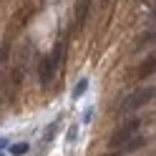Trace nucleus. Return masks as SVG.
<instances>
[{
  "mask_svg": "<svg viewBox=\"0 0 156 156\" xmlns=\"http://www.w3.org/2000/svg\"><path fill=\"white\" fill-rule=\"evenodd\" d=\"M86 91H88V81H86V78H81V81L76 83V88H73V98H81Z\"/></svg>",
  "mask_w": 156,
  "mask_h": 156,
  "instance_id": "obj_6",
  "label": "nucleus"
},
{
  "mask_svg": "<svg viewBox=\"0 0 156 156\" xmlns=\"http://www.w3.org/2000/svg\"><path fill=\"white\" fill-rule=\"evenodd\" d=\"M3 146H5V141H3V139H0V149H3Z\"/></svg>",
  "mask_w": 156,
  "mask_h": 156,
  "instance_id": "obj_12",
  "label": "nucleus"
},
{
  "mask_svg": "<svg viewBox=\"0 0 156 156\" xmlns=\"http://www.w3.org/2000/svg\"><path fill=\"white\" fill-rule=\"evenodd\" d=\"M146 43H154V30H149V33H144V35H141V41H139V45H136V48H144Z\"/></svg>",
  "mask_w": 156,
  "mask_h": 156,
  "instance_id": "obj_9",
  "label": "nucleus"
},
{
  "mask_svg": "<svg viewBox=\"0 0 156 156\" xmlns=\"http://www.w3.org/2000/svg\"><path fill=\"white\" fill-rule=\"evenodd\" d=\"M86 10H88V3H78V25H83V20H86Z\"/></svg>",
  "mask_w": 156,
  "mask_h": 156,
  "instance_id": "obj_8",
  "label": "nucleus"
},
{
  "mask_svg": "<svg viewBox=\"0 0 156 156\" xmlns=\"http://www.w3.org/2000/svg\"><path fill=\"white\" fill-rule=\"evenodd\" d=\"M139 129H141V121L139 119H131V121H126V123H121L119 129L113 131V136H111V141H108V146L116 151V149H123L126 144H129L136 133H139Z\"/></svg>",
  "mask_w": 156,
  "mask_h": 156,
  "instance_id": "obj_2",
  "label": "nucleus"
},
{
  "mask_svg": "<svg viewBox=\"0 0 156 156\" xmlns=\"http://www.w3.org/2000/svg\"><path fill=\"white\" fill-rule=\"evenodd\" d=\"M154 63H156V61H154V55H151V58H146V61L141 63V71H139V76H141V78H146L149 73H154Z\"/></svg>",
  "mask_w": 156,
  "mask_h": 156,
  "instance_id": "obj_5",
  "label": "nucleus"
},
{
  "mask_svg": "<svg viewBox=\"0 0 156 156\" xmlns=\"http://www.w3.org/2000/svg\"><path fill=\"white\" fill-rule=\"evenodd\" d=\"M55 126H58V121L48 126V131H45V141H48V139H53V136H55Z\"/></svg>",
  "mask_w": 156,
  "mask_h": 156,
  "instance_id": "obj_10",
  "label": "nucleus"
},
{
  "mask_svg": "<svg viewBox=\"0 0 156 156\" xmlns=\"http://www.w3.org/2000/svg\"><path fill=\"white\" fill-rule=\"evenodd\" d=\"M28 149H30L28 144H15V146H10V154L13 156H23V154H28Z\"/></svg>",
  "mask_w": 156,
  "mask_h": 156,
  "instance_id": "obj_7",
  "label": "nucleus"
},
{
  "mask_svg": "<svg viewBox=\"0 0 156 156\" xmlns=\"http://www.w3.org/2000/svg\"><path fill=\"white\" fill-rule=\"evenodd\" d=\"M151 98H154V88H139V91H133L131 96L123 98L121 111H136V108H141L144 103H149Z\"/></svg>",
  "mask_w": 156,
  "mask_h": 156,
  "instance_id": "obj_3",
  "label": "nucleus"
},
{
  "mask_svg": "<svg viewBox=\"0 0 156 156\" xmlns=\"http://www.w3.org/2000/svg\"><path fill=\"white\" fill-rule=\"evenodd\" d=\"M0 156H3V154H0Z\"/></svg>",
  "mask_w": 156,
  "mask_h": 156,
  "instance_id": "obj_13",
  "label": "nucleus"
},
{
  "mask_svg": "<svg viewBox=\"0 0 156 156\" xmlns=\"http://www.w3.org/2000/svg\"><path fill=\"white\" fill-rule=\"evenodd\" d=\"M63 51H66V45L58 43V45L53 48V53H48L43 61H41V66H38V78H41L43 86H51V81L55 78L58 66H61V61H63Z\"/></svg>",
  "mask_w": 156,
  "mask_h": 156,
  "instance_id": "obj_1",
  "label": "nucleus"
},
{
  "mask_svg": "<svg viewBox=\"0 0 156 156\" xmlns=\"http://www.w3.org/2000/svg\"><path fill=\"white\" fill-rule=\"evenodd\" d=\"M76 133H78V131H76V126H71V129H68V141H73V139H76Z\"/></svg>",
  "mask_w": 156,
  "mask_h": 156,
  "instance_id": "obj_11",
  "label": "nucleus"
},
{
  "mask_svg": "<svg viewBox=\"0 0 156 156\" xmlns=\"http://www.w3.org/2000/svg\"><path fill=\"white\" fill-rule=\"evenodd\" d=\"M144 144H146V139H144V136H133V139H131L129 144L123 146V151H139Z\"/></svg>",
  "mask_w": 156,
  "mask_h": 156,
  "instance_id": "obj_4",
  "label": "nucleus"
}]
</instances>
